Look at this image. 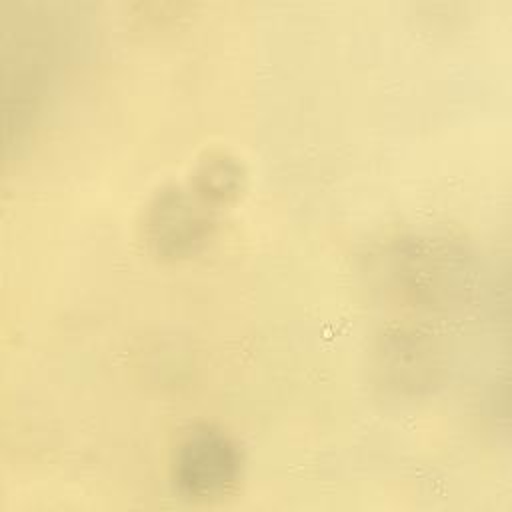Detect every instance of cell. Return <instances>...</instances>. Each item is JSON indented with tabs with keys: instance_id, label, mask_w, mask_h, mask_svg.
<instances>
[{
	"instance_id": "obj_1",
	"label": "cell",
	"mask_w": 512,
	"mask_h": 512,
	"mask_svg": "<svg viewBox=\"0 0 512 512\" xmlns=\"http://www.w3.org/2000/svg\"><path fill=\"white\" fill-rule=\"evenodd\" d=\"M390 290L414 308L452 310L474 290V260L468 248L446 234L402 236L384 256Z\"/></svg>"
},
{
	"instance_id": "obj_2",
	"label": "cell",
	"mask_w": 512,
	"mask_h": 512,
	"mask_svg": "<svg viewBox=\"0 0 512 512\" xmlns=\"http://www.w3.org/2000/svg\"><path fill=\"white\" fill-rule=\"evenodd\" d=\"M244 470L238 442L222 428L196 424L186 430L172 452V484L180 498L210 504L230 496Z\"/></svg>"
},
{
	"instance_id": "obj_3",
	"label": "cell",
	"mask_w": 512,
	"mask_h": 512,
	"mask_svg": "<svg viewBox=\"0 0 512 512\" xmlns=\"http://www.w3.org/2000/svg\"><path fill=\"white\" fill-rule=\"evenodd\" d=\"M188 184H166L146 202L142 236L160 260L176 262L200 254L214 236L218 218Z\"/></svg>"
},
{
	"instance_id": "obj_4",
	"label": "cell",
	"mask_w": 512,
	"mask_h": 512,
	"mask_svg": "<svg viewBox=\"0 0 512 512\" xmlns=\"http://www.w3.org/2000/svg\"><path fill=\"white\" fill-rule=\"evenodd\" d=\"M444 368L438 342L416 328H398L386 332L378 348V370L394 388L418 392L430 388Z\"/></svg>"
},
{
	"instance_id": "obj_5",
	"label": "cell",
	"mask_w": 512,
	"mask_h": 512,
	"mask_svg": "<svg viewBox=\"0 0 512 512\" xmlns=\"http://www.w3.org/2000/svg\"><path fill=\"white\" fill-rule=\"evenodd\" d=\"M188 188L214 210L230 206L246 190V168L230 152H204L190 172Z\"/></svg>"
}]
</instances>
